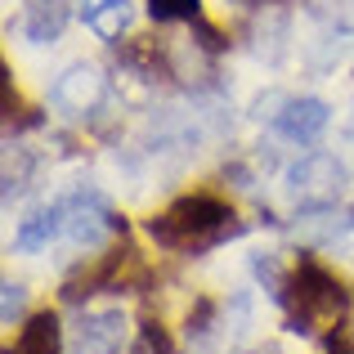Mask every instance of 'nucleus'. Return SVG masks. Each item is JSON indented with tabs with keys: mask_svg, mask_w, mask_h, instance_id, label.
I'll list each match as a JSON object with an SVG mask.
<instances>
[{
	"mask_svg": "<svg viewBox=\"0 0 354 354\" xmlns=\"http://www.w3.org/2000/svg\"><path fill=\"white\" fill-rule=\"evenodd\" d=\"M229 234H238L234 207L216 193H189V198L171 202L162 216L148 220V238L171 251H211Z\"/></svg>",
	"mask_w": 354,
	"mask_h": 354,
	"instance_id": "obj_1",
	"label": "nucleus"
},
{
	"mask_svg": "<svg viewBox=\"0 0 354 354\" xmlns=\"http://www.w3.org/2000/svg\"><path fill=\"white\" fill-rule=\"evenodd\" d=\"M283 305L292 332H332L346 323L350 314V292L341 287L337 274L319 265V260H301L292 269V278L283 283Z\"/></svg>",
	"mask_w": 354,
	"mask_h": 354,
	"instance_id": "obj_2",
	"label": "nucleus"
},
{
	"mask_svg": "<svg viewBox=\"0 0 354 354\" xmlns=\"http://www.w3.org/2000/svg\"><path fill=\"white\" fill-rule=\"evenodd\" d=\"M287 189H292V198L301 202L305 211H323L346 189V166L332 153H305L301 162L287 171Z\"/></svg>",
	"mask_w": 354,
	"mask_h": 354,
	"instance_id": "obj_3",
	"label": "nucleus"
},
{
	"mask_svg": "<svg viewBox=\"0 0 354 354\" xmlns=\"http://www.w3.org/2000/svg\"><path fill=\"white\" fill-rule=\"evenodd\" d=\"M108 95V77L99 63H68L50 86V108L63 117H90Z\"/></svg>",
	"mask_w": 354,
	"mask_h": 354,
	"instance_id": "obj_4",
	"label": "nucleus"
},
{
	"mask_svg": "<svg viewBox=\"0 0 354 354\" xmlns=\"http://www.w3.org/2000/svg\"><path fill=\"white\" fill-rule=\"evenodd\" d=\"M130 337V319L121 305H95L81 310L77 332H72V350L77 354H121Z\"/></svg>",
	"mask_w": 354,
	"mask_h": 354,
	"instance_id": "obj_5",
	"label": "nucleus"
},
{
	"mask_svg": "<svg viewBox=\"0 0 354 354\" xmlns=\"http://www.w3.org/2000/svg\"><path fill=\"white\" fill-rule=\"evenodd\" d=\"M63 234H68L72 247L95 251V247H104V242L117 234V220H113V211H108L99 198H86L81 207L68 211V225H63Z\"/></svg>",
	"mask_w": 354,
	"mask_h": 354,
	"instance_id": "obj_6",
	"label": "nucleus"
},
{
	"mask_svg": "<svg viewBox=\"0 0 354 354\" xmlns=\"http://www.w3.org/2000/svg\"><path fill=\"white\" fill-rule=\"evenodd\" d=\"M332 121V108L323 104V99H287L283 113L274 117L278 135H287L292 144H314V139L328 130Z\"/></svg>",
	"mask_w": 354,
	"mask_h": 354,
	"instance_id": "obj_7",
	"label": "nucleus"
},
{
	"mask_svg": "<svg viewBox=\"0 0 354 354\" xmlns=\"http://www.w3.org/2000/svg\"><path fill=\"white\" fill-rule=\"evenodd\" d=\"M9 354H63V328H59V314L41 310L18 328V341L9 346Z\"/></svg>",
	"mask_w": 354,
	"mask_h": 354,
	"instance_id": "obj_8",
	"label": "nucleus"
},
{
	"mask_svg": "<svg viewBox=\"0 0 354 354\" xmlns=\"http://www.w3.org/2000/svg\"><path fill=\"white\" fill-rule=\"evenodd\" d=\"M81 18H86V27L99 41H121V32L130 27L135 9H130V0H86Z\"/></svg>",
	"mask_w": 354,
	"mask_h": 354,
	"instance_id": "obj_9",
	"label": "nucleus"
},
{
	"mask_svg": "<svg viewBox=\"0 0 354 354\" xmlns=\"http://www.w3.org/2000/svg\"><path fill=\"white\" fill-rule=\"evenodd\" d=\"M63 225H68V207H45V211H36L32 220L18 225L14 247L18 251H41V247H50V242L63 234Z\"/></svg>",
	"mask_w": 354,
	"mask_h": 354,
	"instance_id": "obj_10",
	"label": "nucleus"
},
{
	"mask_svg": "<svg viewBox=\"0 0 354 354\" xmlns=\"http://www.w3.org/2000/svg\"><path fill=\"white\" fill-rule=\"evenodd\" d=\"M23 32H27V41H32V45L59 41V32H63V9L54 5V0H32V5H27Z\"/></svg>",
	"mask_w": 354,
	"mask_h": 354,
	"instance_id": "obj_11",
	"label": "nucleus"
},
{
	"mask_svg": "<svg viewBox=\"0 0 354 354\" xmlns=\"http://www.w3.org/2000/svg\"><path fill=\"white\" fill-rule=\"evenodd\" d=\"M148 14L157 23H198L202 5L198 0H148Z\"/></svg>",
	"mask_w": 354,
	"mask_h": 354,
	"instance_id": "obj_12",
	"label": "nucleus"
},
{
	"mask_svg": "<svg viewBox=\"0 0 354 354\" xmlns=\"http://www.w3.org/2000/svg\"><path fill=\"white\" fill-rule=\"evenodd\" d=\"M23 305H27V287L23 283L0 287V319H5V328H14V323L23 319Z\"/></svg>",
	"mask_w": 354,
	"mask_h": 354,
	"instance_id": "obj_13",
	"label": "nucleus"
},
{
	"mask_svg": "<svg viewBox=\"0 0 354 354\" xmlns=\"http://www.w3.org/2000/svg\"><path fill=\"white\" fill-rule=\"evenodd\" d=\"M130 354H171V337H166V328H162V323H144Z\"/></svg>",
	"mask_w": 354,
	"mask_h": 354,
	"instance_id": "obj_14",
	"label": "nucleus"
},
{
	"mask_svg": "<svg viewBox=\"0 0 354 354\" xmlns=\"http://www.w3.org/2000/svg\"><path fill=\"white\" fill-rule=\"evenodd\" d=\"M323 9L337 27H354V0H323Z\"/></svg>",
	"mask_w": 354,
	"mask_h": 354,
	"instance_id": "obj_15",
	"label": "nucleus"
},
{
	"mask_svg": "<svg viewBox=\"0 0 354 354\" xmlns=\"http://www.w3.org/2000/svg\"><path fill=\"white\" fill-rule=\"evenodd\" d=\"M328 354H354V341L337 328V337H328Z\"/></svg>",
	"mask_w": 354,
	"mask_h": 354,
	"instance_id": "obj_16",
	"label": "nucleus"
}]
</instances>
